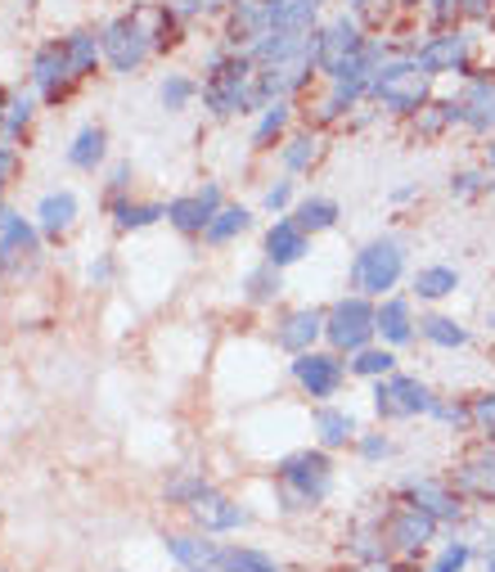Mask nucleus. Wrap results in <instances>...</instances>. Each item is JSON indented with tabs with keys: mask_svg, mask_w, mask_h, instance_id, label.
Wrapping results in <instances>:
<instances>
[{
	"mask_svg": "<svg viewBox=\"0 0 495 572\" xmlns=\"http://www.w3.org/2000/svg\"><path fill=\"white\" fill-rule=\"evenodd\" d=\"M307 248H311V235L302 231V225L288 217V221H275L271 231H266V261L271 266H293V261H302L307 257Z\"/></svg>",
	"mask_w": 495,
	"mask_h": 572,
	"instance_id": "obj_16",
	"label": "nucleus"
},
{
	"mask_svg": "<svg viewBox=\"0 0 495 572\" xmlns=\"http://www.w3.org/2000/svg\"><path fill=\"white\" fill-rule=\"evenodd\" d=\"M180 572H221V568H212V563H208V568H180Z\"/></svg>",
	"mask_w": 495,
	"mask_h": 572,
	"instance_id": "obj_48",
	"label": "nucleus"
},
{
	"mask_svg": "<svg viewBox=\"0 0 495 572\" xmlns=\"http://www.w3.org/2000/svg\"><path fill=\"white\" fill-rule=\"evenodd\" d=\"M401 276H405V244H401V240L384 235V240H369V244L356 253V266H352L356 293L384 297L388 289H397Z\"/></svg>",
	"mask_w": 495,
	"mask_h": 572,
	"instance_id": "obj_4",
	"label": "nucleus"
},
{
	"mask_svg": "<svg viewBox=\"0 0 495 572\" xmlns=\"http://www.w3.org/2000/svg\"><path fill=\"white\" fill-rule=\"evenodd\" d=\"M455 491H469L473 501H495V442H482L464 455L455 469Z\"/></svg>",
	"mask_w": 495,
	"mask_h": 572,
	"instance_id": "obj_14",
	"label": "nucleus"
},
{
	"mask_svg": "<svg viewBox=\"0 0 495 572\" xmlns=\"http://www.w3.org/2000/svg\"><path fill=\"white\" fill-rule=\"evenodd\" d=\"M388 451H392V442H388L384 433H369V437H361V455H365V460H384Z\"/></svg>",
	"mask_w": 495,
	"mask_h": 572,
	"instance_id": "obj_46",
	"label": "nucleus"
},
{
	"mask_svg": "<svg viewBox=\"0 0 495 572\" xmlns=\"http://www.w3.org/2000/svg\"><path fill=\"white\" fill-rule=\"evenodd\" d=\"M72 221H78V195H72V189H55V195L36 203V231L63 235Z\"/></svg>",
	"mask_w": 495,
	"mask_h": 572,
	"instance_id": "obj_20",
	"label": "nucleus"
},
{
	"mask_svg": "<svg viewBox=\"0 0 495 572\" xmlns=\"http://www.w3.org/2000/svg\"><path fill=\"white\" fill-rule=\"evenodd\" d=\"M450 189H455L460 199H469V195H478V189H486V180L473 176V172H464V176H455V180H450Z\"/></svg>",
	"mask_w": 495,
	"mask_h": 572,
	"instance_id": "obj_47",
	"label": "nucleus"
},
{
	"mask_svg": "<svg viewBox=\"0 0 495 572\" xmlns=\"http://www.w3.org/2000/svg\"><path fill=\"white\" fill-rule=\"evenodd\" d=\"M316 163V136H297L288 149H284V167L288 172H307Z\"/></svg>",
	"mask_w": 495,
	"mask_h": 572,
	"instance_id": "obj_41",
	"label": "nucleus"
},
{
	"mask_svg": "<svg viewBox=\"0 0 495 572\" xmlns=\"http://www.w3.org/2000/svg\"><path fill=\"white\" fill-rule=\"evenodd\" d=\"M293 378H297V388L307 393V397L329 401V397H338V388H342V378H347V370H342L338 352H316V348H311V352H297Z\"/></svg>",
	"mask_w": 495,
	"mask_h": 572,
	"instance_id": "obj_9",
	"label": "nucleus"
},
{
	"mask_svg": "<svg viewBox=\"0 0 495 572\" xmlns=\"http://www.w3.org/2000/svg\"><path fill=\"white\" fill-rule=\"evenodd\" d=\"M469 419H473V429H478L486 442H495V393L473 397V401H469Z\"/></svg>",
	"mask_w": 495,
	"mask_h": 572,
	"instance_id": "obj_39",
	"label": "nucleus"
},
{
	"mask_svg": "<svg viewBox=\"0 0 495 572\" xmlns=\"http://www.w3.org/2000/svg\"><path fill=\"white\" fill-rule=\"evenodd\" d=\"M419 329H424V338L437 342V348H464L469 342V329L455 325L450 316H428V320H419Z\"/></svg>",
	"mask_w": 495,
	"mask_h": 572,
	"instance_id": "obj_36",
	"label": "nucleus"
},
{
	"mask_svg": "<svg viewBox=\"0 0 495 572\" xmlns=\"http://www.w3.org/2000/svg\"><path fill=\"white\" fill-rule=\"evenodd\" d=\"M433 388L428 384H419V378L410 374H388V378H378V388H374V410L384 415V419H414V415H433Z\"/></svg>",
	"mask_w": 495,
	"mask_h": 572,
	"instance_id": "obj_7",
	"label": "nucleus"
},
{
	"mask_svg": "<svg viewBox=\"0 0 495 572\" xmlns=\"http://www.w3.org/2000/svg\"><path fill=\"white\" fill-rule=\"evenodd\" d=\"M244 289H248V302H275L280 297V266H271V261H261L257 271H248V280H244Z\"/></svg>",
	"mask_w": 495,
	"mask_h": 572,
	"instance_id": "obj_35",
	"label": "nucleus"
},
{
	"mask_svg": "<svg viewBox=\"0 0 495 572\" xmlns=\"http://www.w3.org/2000/svg\"><path fill=\"white\" fill-rule=\"evenodd\" d=\"M374 334H378V307L365 293L342 297L325 312V338L333 352H361V348H369Z\"/></svg>",
	"mask_w": 495,
	"mask_h": 572,
	"instance_id": "obj_5",
	"label": "nucleus"
},
{
	"mask_svg": "<svg viewBox=\"0 0 495 572\" xmlns=\"http://www.w3.org/2000/svg\"><path fill=\"white\" fill-rule=\"evenodd\" d=\"M392 370H397V357L388 348H361V352H352V374H361V378H388Z\"/></svg>",
	"mask_w": 495,
	"mask_h": 572,
	"instance_id": "obj_34",
	"label": "nucleus"
},
{
	"mask_svg": "<svg viewBox=\"0 0 495 572\" xmlns=\"http://www.w3.org/2000/svg\"><path fill=\"white\" fill-rule=\"evenodd\" d=\"M212 487L199 478V474H180L172 487H167V501H180V505H199Z\"/></svg>",
	"mask_w": 495,
	"mask_h": 572,
	"instance_id": "obj_38",
	"label": "nucleus"
},
{
	"mask_svg": "<svg viewBox=\"0 0 495 572\" xmlns=\"http://www.w3.org/2000/svg\"><path fill=\"white\" fill-rule=\"evenodd\" d=\"M216 208H221V189H216V185H203L199 195L172 199V203H167V221L176 225L180 235H203L208 225H212V217H216Z\"/></svg>",
	"mask_w": 495,
	"mask_h": 572,
	"instance_id": "obj_13",
	"label": "nucleus"
},
{
	"mask_svg": "<svg viewBox=\"0 0 495 572\" xmlns=\"http://www.w3.org/2000/svg\"><path fill=\"white\" fill-rule=\"evenodd\" d=\"M149 19H154V10H135V14H122V19H113L104 27L99 46H104V59L118 72H135L149 55H154V46L163 42V36L149 27Z\"/></svg>",
	"mask_w": 495,
	"mask_h": 572,
	"instance_id": "obj_3",
	"label": "nucleus"
},
{
	"mask_svg": "<svg viewBox=\"0 0 495 572\" xmlns=\"http://www.w3.org/2000/svg\"><path fill=\"white\" fill-rule=\"evenodd\" d=\"M428 78L433 72L419 68V59H392V63L378 68L369 95L392 113H419L428 104Z\"/></svg>",
	"mask_w": 495,
	"mask_h": 572,
	"instance_id": "obj_6",
	"label": "nucleus"
},
{
	"mask_svg": "<svg viewBox=\"0 0 495 572\" xmlns=\"http://www.w3.org/2000/svg\"><path fill=\"white\" fill-rule=\"evenodd\" d=\"M365 46H369V42L361 36V23H356V19H347V14L333 19V23L320 32V72H325V78H338V72L347 68Z\"/></svg>",
	"mask_w": 495,
	"mask_h": 572,
	"instance_id": "obj_11",
	"label": "nucleus"
},
{
	"mask_svg": "<svg viewBox=\"0 0 495 572\" xmlns=\"http://www.w3.org/2000/svg\"><path fill=\"white\" fill-rule=\"evenodd\" d=\"M320 5H325V0H266V10H271V27H280V32H311Z\"/></svg>",
	"mask_w": 495,
	"mask_h": 572,
	"instance_id": "obj_23",
	"label": "nucleus"
},
{
	"mask_svg": "<svg viewBox=\"0 0 495 572\" xmlns=\"http://www.w3.org/2000/svg\"><path fill=\"white\" fill-rule=\"evenodd\" d=\"M36 253H42V240H36V225L23 221L19 212L0 208V276H23L27 266L36 261Z\"/></svg>",
	"mask_w": 495,
	"mask_h": 572,
	"instance_id": "obj_8",
	"label": "nucleus"
},
{
	"mask_svg": "<svg viewBox=\"0 0 495 572\" xmlns=\"http://www.w3.org/2000/svg\"><path fill=\"white\" fill-rule=\"evenodd\" d=\"M27 118H32V100H27V95H19V100L5 104V131H10V136H19V131L27 127Z\"/></svg>",
	"mask_w": 495,
	"mask_h": 572,
	"instance_id": "obj_43",
	"label": "nucleus"
},
{
	"mask_svg": "<svg viewBox=\"0 0 495 572\" xmlns=\"http://www.w3.org/2000/svg\"><path fill=\"white\" fill-rule=\"evenodd\" d=\"M464 55H469V42L460 32H441V36H433V42L419 50L414 59H419V68L424 72H455V68H464Z\"/></svg>",
	"mask_w": 495,
	"mask_h": 572,
	"instance_id": "obj_17",
	"label": "nucleus"
},
{
	"mask_svg": "<svg viewBox=\"0 0 495 572\" xmlns=\"http://www.w3.org/2000/svg\"><path fill=\"white\" fill-rule=\"evenodd\" d=\"M288 203H293V180H280L266 189V212H284Z\"/></svg>",
	"mask_w": 495,
	"mask_h": 572,
	"instance_id": "obj_44",
	"label": "nucleus"
},
{
	"mask_svg": "<svg viewBox=\"0 0 495 572\" xmlns=\"http://www.w3.org/2000/svg\"><path fill=\"white\" fill-rule=\"evenodd\" d=\"M248 225H252V212H248V208H239V203H221L216 217H212V225L203 231V240H208V244H231L235 235L248 231Z\"/></svg>",
	"mask_w": 495,
	"mask_h": 572,
	"instance_id": "obj_28",
	"label": "nucleus"
},
{
	"mask_svg": "<svg viewBox=\"0 0 495 572\" xmlns=\"http://www.w3.org/2000/svg\"><path fill=\"white\" fill-rule=\"evenodd\" d=\"M320 334H325V312H320V307H302V312H293V316L280 320L275 342H280L284 352L297 357V352H311Z\"/></svg>",
	"mask_w": 495,
	"mask_h": 572,
	"instance_id": "obj_15",
	"label": "nucleus"
},
{
	"mask_svg": "<svg viewBox=\"0 0 495 572\" xmlns=\"http://www.w3.org/2000/svg\"><path fill=\"white\" fill-rule=\"evenodd\" d=\"M491 172H495V144H491Z\"/></svg>",
	"mask_w": 495,
	"mask_h": 572,
	"instance_id": "obj_50",
	"label": "nucleus"
},
{
	"mask_svg": "<svg viewBox=\"0 0 495 572\" xmlns=\"http://www.w3.org/2000/svg\"><path fill=\"white\" fill-rule=\"evenodd\" d=\"M460 122L473 131H495V82H473L460 95Z\"/></svg>",
	"mask_w": 495,
	"mask_h": 572,
	"instance_id": "obj_19",
	"label": "nucleus"
},
{
	"mask_svg": "<svg viewBox=\"0 0 495 572\" xmlns=\"http://www.w3.org/2000/svg\"><path fill=\"white\" fill-rule=\"evenodd\" d=\"M63 78H72L63 46L55 42V46H42V50H36V59H32V82H36V91H42V95H59Z\"/></svg>",
	"mask_w": 495,
	"mask_h": 572,
	"instance_id": "obj_21",
	"label": "nucleus"
},
{
	"mask_svg": "<svg viewBox=\"0 0 495 572\" xmlns=\"http://www.w3.org/2000/svg\"><path fill=\"white\" fill-rule=\"evenodd\" d=\"M401 495L410 505L428 510L437 523H455L460 518V491H455L450 482H437V478H405L401 482Z\"/></svg>",
	"mask_w": 495,
	"mask_h": 572,
	"instance_id": "obj_12",
	"label": "nucleus"
},
{
	"mask_svg": "<svg viewBox=\"0 0 495 572\" xmlns=\"http://www.w3.org/2000/svg\"><path fill=\"white\" fill-rule=\"evenodd\" d=\"M63 55H68L72 78H82V72H91V68H95V59L104 55V46L95 42V32H72L68 42H63Z\"/></svg>",
	"mask_w": 495,
	"mask_h": 572,
	"instance_id": "obj_31",
	"label": "nucleus"
},
{
	"mask_svg": "<svg viewBox=\"0 0 495 572\" xmlns=\"http://www.w3.org/2000/svg\"><path fill=\"white\" fill-rule=\"evenodd\" d=\"M212 568H221V572H280V563L271 555L252 550V546H216Z\"/></svg>",
	"mask_w": 495,
	"mask_h": 572,
	"instance_id": "obj_25",
	"label": "nucleus"
},
{
	"mask_svg": "<svg viewBox=\"0 0 495 572\" xmlns=\"http://www.w3.org/2000/svg\"><path fill=\"white\" fill-rule=\"evenodd\" d=\"M316 433H320V446H329V451L361 437V433H356V419H352L347 410H338V406H320V410H316Z\"/></svg>",
	"mask_w": 495,
	"mask_h": 572,
	"instance_id": "obj_26",
	"label": "nucleus"
},
{
	"mask_svg": "<svg viewBox=\"0 0 495 572\" xmlns=\"http://www.w3.org/2000/svg\"><path fill=\"white\" fill-rule=\"evenodd\" d=\"M203 100H208V108L216 113V118L266 108V95H261V82H257L252 55L216 59V63H212V78H208V86H203Z\"/></svg>",
	"mask_w": 495,
	"mask_h": 572,
	"instance_id": "obj_1",
	"label": "nucleus"
},
{
	"mask_svg": "<svg viewBox=\"0 0 495 572\" xmlns=\"http://www.w3.org/2000/svg\"><path fill=\"white\" fill-rule=\"evenodd\" d=\"M113 217H118V231H144L167 217V203H113Z\"/></svg>",
	"mask_w": 495,
	"mask_h": 572,
	"instance_id": "obj_33",
	"label": "nucleus"
},
{
	"mask_svg": "<svg viewBox=\"0 0 495 572\" xmlns=\"http://www.w3.org/2000/svg\"><path fill=\"white\" fill-rule=\"evenodd\" d=\"M329 487H333V460L325 451H293L280 460V491H284V501H293L288 510L320 505Z\"/></svg>",
	"mask_w": 495,
	"mask_h": 572,
	"instance_id": "obj_2",
	"label": "nucleus"
},
{
	"mask_svg": "<svg viewBox=\"0 0 495 572\" xmlns=\"http://www.w3.org/2000/svg\"><path fill=\"white\" fill-rule=\"evenodd\" d=\"M284 122H288V104L284 100H275V104H266V113H261V122H257V131H252V144L257 149H266L280 131H284Z\"/></svg>",
	"mask_w": 495,
	"mask_h": 572,
	"instance_id": "obj_37",
	"label": "nucleus"
},
{
	"mask_svg": "<svg viewBox=\"0 0 495 572\" xmlns=\"http://www.w3.org/2000/svg\"><path fill=\"white\" fill-rule=\"evenodd\" d=\"M433 532H437V518L428 510H419V505H397L384 523V541L388 550H401V555H414V550H424L433 541Z\"/></svg>",
	"mask_w": 495,
	"mask_h": 572,
	"instance_id": "obj_10",
	"label": "nucleus"
},
{
	"mask_svg": "<svg viewBox=\"0 0 495 572\" xmlns=\"http://www.w3.org/2000/svg\"><path fill=\"white\" fill-rule=\"evenodd\" d=\"M469 559H473L469 541H455V546H446V550L437 555V563H433L428 572H464V568H469Z\"/></svg>",
	"mask_w": 495,
	"mask_h": 572,
	"instance_id": "obj_42",
	"label": "nucleus"
},
{
	"mask_svg": "<svg viewBox=\"0 0 495 572\" xmlns=\"http://www.w3.org/2000/svg\"><path fill=\"white\" fill-rule=\"evenodd\" d=\"M104 154H108L104 127H82L78 140H72V149H68V163L78 167V172H95V167L104 163Z\"/></svg>",
	"mask_w": 495,
	"mask_h": 572,
	"instance_id": "obj_27",
	"label": "nucleus"
},
{
	"mask_svg": "<svg viewBox=\"0 0 495 572\" xmlns=\"http://www.w3.org/2000/svg\"><path fill=\"white\" fill-rule=\"evenodd\" d=\"M167 555L180 563V568H208L216 559V546L203 541V537H167Z\"/></svg>",
	"mask_w": 495,
	"mask_h": 572,
	"instance_id": "obj_32",
	"label": "nucleus"
},
{
	"mask_svg": "<svg viewBox=\"0 0 495 572\" xmlns=\"http://www.w3.org/2000/svg\"><path fill=\"white\" fill-rule=\"evenodd\" d=\"M189 510H195L199 527L212 532V537H216V532H235V527L248 523V510H239L235 501H225V495H216V491H208L203 501H199V505H189Z\"/></svg>",
	"mask_w": 495,
	"mask_h": 572,
	"instance_id": "obj_18",
	"label": "nucleus"
},
{
	"mask_svg": "<svg viewBox=\"0 0 495 572\" xmlns=\"http://www.w3.org/2000/svg\"><path fill=\"white\" fill-rule=\"evenodd\" d=\"M293 221H297L307 235H320V231H329V225H338V203L325 199V195H311V199H302V203L293 208Z\"/></svg>",
	"mask_w": 495,
	"mask_h": 572,
	"instance_id": "obj_29",
	"label": "nucleus"
},
{
	"mask_svg": "<svg viewBox=\"0 0 495 572\" xmlns=\"http://www.w3.org/2000/svg\"><path fill=\"white\" fill-rule=\"evenodd\" d=\"M158 100H163L167 113H180L189 100H195V82H189V78H167L163 91H158Z\"/></svg>",
	"mask_w": 495,
	"mask_h": 572,
	"instance_id": "obj_40",
	"label": "nucleus"
},
{
	"mask_svg": "<svg viewBox=\"0 0 495 572\" xmlns=\"http://www.w3.org/2000/svg\"><path fill=\"white\" fill-rule=\"evenodd\" d=\"M486 572H495V555H486Z\"/></svg>",
	"mask_w": 495,
	"mask_h": 572,
	"instance_id": "obj_49",
	"label": "nucleus"
},
{
	"mask_svg": "<svg viewBox=\"0 0 495 572\" xmlns=\"http://www.w3.org/2000/svg\"><path fill=\"white\" fill-rule=\"evenodd\" d=\"M352 10H356V19H365V23H384L388 0H352Z\"/></svg>",
	"mask_w": 495,
	"mask_h": 572,
	"instance_id": "obj_45",
	"label": "nucleus"
},
{
	"mask_svg": "<svg viewBox=\"0 0 495 572\" xmlns=\"http://www.w3.org/2000/svg\"><path fill=\"white\" fill-rule=\"evenodd\" d=\"M271 32V10H266V0H239V10L231 19V42L235 46H252L257 36Z\"/></svg>",
	"mask_w": 495,
	"mask_h": 572,
	"instance_id": "obj_24",
	"label": "nucleus"
},
{
	"mask_svg": "<svg viewBox=\"0 0 495 572\" xmlns=\"http://www.w3.org/2000/svg\"><path fill=\"white\" fill-rule=\"evenodd\" d=\"M455 289H460V271H455V266H424V271L414 276V293L424 302H441Z\"/></svg>",
	"mask_w": 495,
	"mask_h": 572,
	"instance_id": "obj_30",
	"label": "nucleus"
},
{
	"mask_svg": "<svg viewBox=\"0 0 495 572\" xmlns=\"http://www.w3.org/2000/svg\"><path fill=\"white\" fill-rule=\"evenodd\" d=\"M491 325H495V316H491Z\"/></svg>",
	"mask_w": 495,
	"mask_h": 572,
	"instance_id": "obj_51",
	"label": "nucleus"
},
{
	"mask_svg": "<svg viewBox=\"0 0 495 572\" xmlns=\"http://www.w3.org/2000/svg\"><path fill=\"white\" fill-rule=\"evenodd\" d=\"M378 334H384L388 348H401V342L414 338V316L405 297H384L378 302Z\"/></svg>",
	"mask_w": 495,
	"mask_h": 572,
	"instance_id": "obj_22",
	"label": "nucleus"
}]
</instances>
